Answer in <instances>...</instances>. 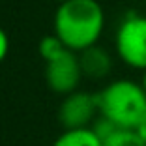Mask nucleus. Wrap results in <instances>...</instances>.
I'll return each instance as SVG.
<instances>
[{
    "label": "nucleus",
    "mask_w": 146,
    "mask_h": 146,
    "mask_svg": "<svg viewBox=\"0 0 146 146\" xmlns=\"http://www.w3.org/2000/svg\"><path fill=\"white\" fill-rule=\"evenodd\" d=\"M82 69L79 62V52L69 51L64 47L58 54L45 60V79L52 92L60 96H68L79 90L82 81Z\"/></svg>",
    "instance_id": "20e7f679"
},
{
    "label": "nucleus",
    "mask_w": 146,
    "mask_h": 146,
    "mask_svg": "<svg viewBox=\"0 0 146 146\" xmlns=\"http://www.w3.org/2000/svg\"><path fill=\"white\" fill-rule=\"evenodd\" d=\"M79 62H81L82 75L92 81H101V79L109 77V73L112 71V66H114L112 54L99 43L79 52Z\"/></svg>",
    "instance_id": "423d86ee"
},
{
    "label": "nucleus",
    "mask_w": 146,
    "mask_h": 146,
    "mask_svg": "<svg viewBox=\"0 0 146 146\" xmlns=\"http://www.w3.org/2000/svg\"><path fill=\"white\" fill-rule=\"evenodd\" d=\"M92 129L98 133V137L101 139V141H105V139H109L118 127H116L112 122H109L107 118H103V116H98V118H96V122L92 124Z\"/></svg>",
    "instance_id": "9d476101"
},
{
    "label": "nucleus",
    "mask_w": 146,
    "mask_h": 146,
    "mask_svg": "<svg viewBox=\"0 0 146 146\" xmlns=\"http://www.w3.org/2000/svg\"><path fill=\"white\" fill-rule=\"evenodd\" d=\"M135 131H137V133H139V137H141V139H142V142H144V144H146V116H144V118H142V122H141V124H139V127L135 129Z\"/></svg>",
    "instance_id": "f8f14e48"
},
{
    "label": "nucleus",
    "mask_w": 146,
    "mask_h": 146,
    "mask_svg": "<svg viewBox=\"0 0 146 146\" xmlns=\"http://www.w3.org/2000/svg\"><path fill=\"white\" fill-rule=\"evenodd\" d=\"M56 4H62V2H66V0H54Z\"/></svg>",
    "instance_id": "4468645a"
},
{
    "label": "nucleus",
    "mask_w": 146,
    "mask_h": 146,
    "mask_svg": "<svg viewBox=\"0 0 146 146\" xmlns=\"http://www.w3.org/2000/svg\"><path fill=\"white\" fill-rule=\"evenodd\" d=\"M62 49H64V43L56 38L54 34H52V36H45V38L39 41V54H41L43 60L52 58V56L58 54Z\"/></svg>",
    "instance_id": "1a4fd4ad"
},
{
    "label": "nucleus",
    "mask_w": 146,
    "mask_h": 146,
    "mask_svg": "<svg viewBox=\"0 0 146 146\" xmlns=\"http://www.w3.org/2000/svg\"><path fill=\"white\" fill-rule=\"evenodd\" d=\"M103 146H146L135 129H116L109 139L103 141Z\"/></svg>",
    "instance_id": "6e6552de"
},
{
    "label": "nucleus",
    "mask_w": 146,
    "mask_h": 146,
    "mask_svg": "<svg viewBox=\"0 0 146 146\" xmlns=\"http://www.w3.org/2000/svg\"><path fill=\"white\" fill-rule=\"evenodd\" d=\"M96 96L99 116L112 122L118 129H137L146 116V92L137 81L114 79Z\"/></svg>",
    "instance_id": "f03ea898"
},
{
    "label": "nucleus",
    "mask_w": 146,
    "mask_h": 146,
    "mask_svg": "<svg viewBox=\"0 0 146 146\" xmlns=\"http://www.w3.org/2000/svg\"><path fill=\"white\" fill-rule=\"evenodd\" d=\"M101 0H66L54 11V36L73 52L98 45L105 32Z\"/></svg>",
    "instance_id": "f257e3e1"
},
{
    "label": "nucleus",
    "mask_w": 146,
    "mask_h": 146,
    "mask_svg": "<svg viewBox=\"0 0 146 146\" xmlns=\"http://www.w3.org/2000/svg\"><path fill=\"white\" fill-rule=\"evenodd\" d=\"M141 84H142V88H144V92H146V69L142 71V77H141Z\"/></svg>",
    "instance_id": "ddd939ff"
},
{
    "label": "nucleus",
    "mask_w": 146,
    "mask_h": 146,
    "mask_svg": "<svg viewBox=\"0 0 146 146\" xmlns=\"http://www.w3.org/2000/svg\"><path fill=\"white\" fill-rule=\"evenodd\" d=\"M52 146H103V141L92 127H79L64 129V133L56 137Z\"/></svg>",
    "instance_id": "0eeeda50"
},
{
    "label": "nucleus",
    "mask_w": 146,
    "mask_h": 146,
    "mask_svg": "<svg viewBox=\"0 0 146 146\" xmlns=\"http://www.w3.org/2000/svg\"><path fill=\"white\" fill-rule=\"evenodd\" d=\"M8 52H9V38L6 34V30L0 26V64L6 60Z\"/></svg>",
    "instance_id": "9b49d317"
},
{
    "label": "nucleus",
    "mask_w": 146,
    "mask_h": 146,
    "mask_svg": "<svg viewBox=\"0 0 146 146\" xmlns=\"http://www.w3.org/2000/svg\"><path fill=\"white\" fill-rule=\"evenodd\" d=\"M98 116V96L84 90H75L64 96L60 107H58V120L64 125V129L92 127Z\"/></svg>",
    "instance_id": "39448f33"
},
{
    "label": "nucleus",
    "mask_w": 146,
    "mask_h": 146,
    "mask_svg": "<svg viewBox=\"0 0 146 146\" xmlns=\"http://www.w3.org/2000/svg\"><path fill=\"white\" fill-rule=\"evenodd\" d=\"M114 52L131 69H146V15L127 11L114 30Z\"/></svg>",
    "instance_id": "7ed1b4c3"
},
{
    "label": "nucleus",
    "mask_w": 146,
    "mask_h": 146,
    "mask_svg": "<svg viewBox=\"0 0 146 146\" xmlns=\"http://www.w3.org/2000/svg\"><path fill=\"white\" fill-rule=\"evenodd\" d=\"M144 2H146V0H144Z\"/></svg>",
    "instance_id": "2eb2a0df"
}]
</instances>
